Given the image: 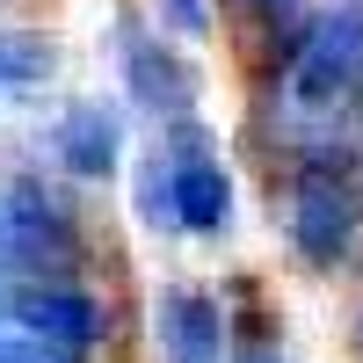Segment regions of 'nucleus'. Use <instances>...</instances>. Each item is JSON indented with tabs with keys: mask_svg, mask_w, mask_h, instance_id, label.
Returning <instances> with one entry per match:
<instances>
[{
	"mask_svg": "<svg viewBox=\"0 0 363 363\" xmlns=\"http://www.w3.org/2000/svg\"><path fill=\"white\" fill-rule=\"evenodd\" d=\"M145 203L167 211V225H182V233H225V218H233V174L218 160V145L196 138V131H182L167 145V174L145 182Z\"/></svg>",
	"mask_w": 363,
	"mask_h": 363,
	"instance_id": "1",
	"label": "nucleus"
},
{
	"mask_svg": "<svg viewBox=\"0 0 363 363\" xmlns=\"http://www.w3.org/2000/svg\"><path fill=\"white\" fill-rule=\"evenodd\" d=\"M356 218H363V203H356V182L342 160H306L298 167V189H291V240H298V255L320 262V269H335L349 247H356Z\"/></svg>",
	"mask_w": 363,
	"mask_h": 363,
	"instance_id": "2",
	"label": "nucleus"
},
{
	"mask_svg": "<svg viewBox=\"0 0 363 363\" xmlns=\"http://www.w3.org/2000/svg\"><path fill=\"white\" fill-rule=\"evenodd\" d=\"M363 80V8H335L306 29V44L291 58V102L298 109H342Z\"/></svg>",
	"mask_w": 363,
	"mask_h": 363,
	"instance_id": "3",
	"label": "nucleus"
},
{
	"mask_svg": "<svg viewBox=\"0 0 363 363\" xmlns=\"http://www.w3.org/2000/svg\"><path fill=\"white\" fill-rule=\"evenodd\" d=\"M15 327L29 342H44V349H95L102 342V313H95V298L73 291V284H29L15 298Z\"/></svg>",
	"mask_w": 363,
	"mask_h": 363,
	"instance_id": "4",
	"label": "nucleus"
},
{
	"mask_svg": "<svg viewBox=\"0 0 363 363\" xmlns=\"http://www.w3.org/2000/svg\"><path fill=\"white\" fill-rule=\"evenodd\" d=\"M0 240H8V255H22V262H73V225L37 182H15L8 189V203H0Z\"/></svg>",
	"mask_w": 363,
	"mask_h": 363,
	"instance_id": "5",
	"label": "nucleus"
},
{
	"mask_svg": "<svg viewBox=\"0 0 363 363\" xmlns=\"http://www.w3.org/2000/svg\"><path fill=\"white\" fill-rule=\"evenodd\" d=\"M124 73H131V95L153 109V116H182V109L196 102L189 66H182L167 44H153L145 29H124Z\"/></svg>",
	"mask_w": 363,
	"mask_h": 363,
	"instance_id": "6",
	"label": "nucleus"
},
{
	"mask_svg": "<svg viewBox=\"0 0 363 363\" xmlns=\"http://www.w3.org/2000/svg\"><path fill=\"white\" fill-rule=\"evenodd\" d=\"M116 145H124L116 109H102V102H73L66 116H58V160H66L73 174H87V182L116 174Z\"/></svg>",
	"mask_w": 363,
	"mask_h": 363,
	"instance_id": "7",
	"label": "nucleus"
},
{
	"mask_svg": "<svg viewBox=\"0 0 363 363\" xmlns=\"http://www.w3.org/2000/svg\"><path fill=\"white\" fill-rule=\"evenodd\" d=\"M218 298L203 291H167L160 298V342L174 363H218Z\"/></svg>",
	"mask_w": 363,
	"mask_h": 363,
	"instance_id": "8",
	"label": "nucleus"
},
{
	"mask_svg": "<svg viewBox=\"0 0 363 363\" xmlns=\"http://www.w3.org/2000/svg\"><path fill=\"white\" fill-rule=\"evenodd\" d=\"M0 66H15L22 80L51 73V51H37V37H0Z\"/></svg>",
	"mask_w": 363,
	"mask_h": 363,
	"instance_id": "9",
	"label": "nucleus"
},
{
	"mask_svg": "<svg viewBox=\"0 0 363 363\" xmlns=\"http://www.w3.org/2000/svg\"><path fill=\"white\" fill-rule=\"evenodd\" d=\"M167 22L182 29V37H203V29H211V15H203V0H167Z\"/></svg>",
	"mask_w": 363,
	"mask_h": 363,
	"instance_id": "10",
	"label": "nucleus"
},
{
	"mask_svg": "<svg viewBox=\"0 0 363 363\" xmlns=\"http://www.w3.org/2000/svg\"><path fill=\"white\" fill-rule=\"evenodd\" d=\"M0 363H51L44 342H0Z\"/></svg>",
	"mask_w": 363,
	"mask_h": 363,
	"instance_id": "11",
	"label": "nucleus"
},
{
	"mask_svg": "<svg viewBox=\"0 0 363 363\" xmlns=\"http://www.w3.org/2000/svg\"><path fill=\"white\" fill-rule=\"evenodd\" d=\"M247 8H291V0H247Z\"/></svg>",
	"mask_w": 363,
	"mask_h": 363,
	"instance_id": "12",
	"label": "nucleus"
},
{
	"mask_svg": "<svg viewBox=\"0 0 363 363\" xmlns=\"http://www.w3.org/2000/svg\"><path fill=\"white\" fill-rule=\"evenodd\" d=\"M247 363H277V356H247Z\"/></svg>",
	"mask_w": 363,
	"mask_h": 363,
	"instance_id": "13",
	"label": "nucleus"
}]
</instances>
